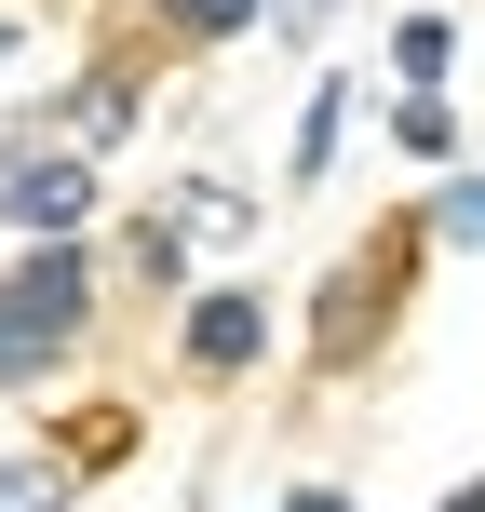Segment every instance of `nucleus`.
I'll return each mask as SVG.
<instances>
[{
  "label": "nucleus",
  "mask_w": 485,
  "mask_h": 512,
  "mask_svg": "<svg viewBox=\"0 0 485 512\" xmlns=\"http://www.w3.org/2000/svg\"><path fill=\"white\" fill-rule=\"evenodd\" d=\"M0 512H54V472H27V459H14V472H0Z\"/></svg>",
  "instance_id": "nucleus-10"
},
{
  "label": "nucleus",
  "mask_w": 485,
  "mask_h": 512,
  "mask_svg": "<svg viewBox=\"0 0 485 512\" xmlns=\"http://www.w3.org/2000/svg\"><path fill=\"white\" fill-rule=\"evenodd\" d=\"M0 216H14L27 243H41V230H81V216H95V162H81V149H41V162H0Z\"/></svg>",
  "instance_id": "nucleus-3"
},
{
  "label": "nucleus",
  "mask_w": 485,
  "mask_h": 512,
  "mask_svg": "<svg viewBox=\"0 0 485 512\" xmlns=\"http://www.w3.org/2000/svg\"><path fill=\"white\" fill-rule=\"evenodd\" d=\"M162 27H176V41H243L256 0H162Z\"/></svg>",
  "instance_id": "nucleus-7"
},
{
  "label": "nucleus",
  "mask_w": 485,
  "mask_h": 512,
  "mask_svg": "<svg viewBox=\"0 0 485 512\" xmlns=\"http://www.w3.org/2000/svg\"><path fill=\"white\" fill-rule=\"evenodd\" d=\"M324 14H337V0H256V27H270V41H310Z\"/></svg>",
  "instance_id": "nucleus-9"
},
{
  "label": "nucleus",
  "mask_w": 485,
  "mask_h": 512,
  "mask_svg": "<svg viewBox=\"0 0 485 512\" xmlns=\"http://www.w3.org/2000/svg\"><path fill=\"white\" fill-rule=\"evenodd\" d=\"M432 243H485V176H445L432 189Z\"/></svg>",
  "instance_id": "nucleus-8"
},
{
  "label": "nucleus",
  "mask_w": 485,
  "mask_h": 512,
  "mask_svg": "<svg viewBox=\"0 0 485 512\" xmlns=\"http://www.w3.org/2000/svg\"><path fill=\"white\" fill-rule=\"evenodd\" d=\"M81 337H95V256H81V230H41L0 270V391H41Z\"/></svg>",
  "instance_id": "nucleus-1"
},
{
  "label": "nucleus",
  "mask_w": 485,
  "mask_h": 512,
  "mask_svg": "<svg viewBox=\"0 0 485 512\" xmlns=\"http://www.w3.org/2000/svg\"><path fill=\"white\" fill-rule=\"evenodd\" d=\"M391 135H405V162H459V122H445V95H405V108H391Z\"/></svg>",
  "instance_id": "nucleus-6"
},
{
  "label": "nucleus",
  "mask_w": 485,
  "mask_h": 512,
  "mask_svg": "<svg viewBox=\"0 0 485 512\" xmlns=\"http://www.w3.org/2000/svg\"><path fill=\"white\" fill-rule=\"evenodd\" d=\"M283 512H351V499H337V486H297V499H283Z\"/></svg>",
  "instance_id": "nucleus-11"
},
{
  "label": "nucleus",
  "mask_w": 485,
  "mask_h": 512,
  "mask_svg": "<svg viewBox=\"0 0 485 512\" xmlns=\"http://www.w3.org/2000/svg\"><path fill=\"white\" fill-rule=\"evenodd\" d=\"M337 122H351V68H324V81H310V122H297V189H310V176H337Z\"/></svg>",
  "instance_id": "nucleus-5"
},
{
  "label": "nucleus",
  "mask_w": 485,
  "mask_h": 512,
  "mask_svg": "<svg viewBox=\"0 0 485 512\" xmlns=\"http://www.w3.org/2000/svg\"><path fill=\"white\" fill-rule=\"evenodd\" d=\"M445 68H459V27H445V14L391 27V81H405V95H445Z\"/></svg>",
  "instance_id": "nucleus-4"
},
{
  "label": "nucleus",
  "mask_w": 485,
  "mask_h": 512,
  "mask_svg": "<svg viewBox=\"0 0 485 512\" xmlns=\"http://www.w3.org/2000/svg\"><path fill=\"white\" fill-rule=\"evenodd\" d=\"M256 351H270V297H256V283H203V297L176 310V364L189 378H243Z\"/></svg>",
  "instance_id": "nucleus-2"
},
{
  "label": "nucleus",
  "mask_w": 485,
  "mask_h": 512,
  "mask_svg": "<svg viewBox=\"0 0 485 512\" xmlns=\"http://www.w3.org/2000/svg\"><path fill=\"white\" fill-rule=\"evenodd\" d=\"M445 512H485V472H472V486H459V499H445Z\"/></svg>",
  "instance_id": "nucleus-12"
}]
</instances>
